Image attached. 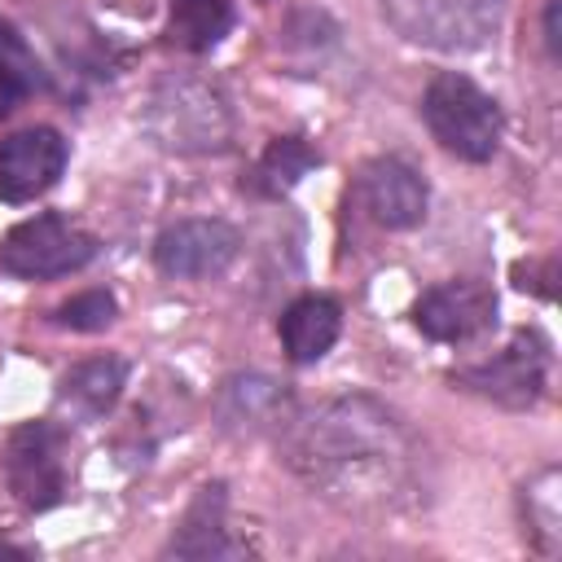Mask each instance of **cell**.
<instances>
[{"instance_id": "obj_19", "label": "cell", "mask_w": 562, "mask_h": 562, "mask_svg": "<svg viewBox=\"0 0 562 562\" xmlns=\"http://www.w3.org/2000/svg\"><path fill=\"white\" fill-rule=\"evenodd\" d=\"M522 518L531 527V536H540L536 544L544 553L558 549V470H540V479L531 487H522Z\"/></svg>"}, {"instance_id": "obj_8", "label": "cell", "mask_w": 562, "mask_h": 562, "mask_svg": "<svg viewBox=\"0 0 562 562\" xmlns=\"http://www.w3.org/2000/svg\"><path fill=\"white\" fill-rule=\"evenodd\" d=\"M241 250V233L228 220H176L154 237V268L176 281L220 277Z\"/></svg>"}, {"instance_id": "obj_4", "label": "cell", "mask_w": 562, "mask_h": 562, "mask_svg": "<svg viewBox=\"0 0 562 562\" xmlns=\"http://www.w3.org/2000/svg\"><path fill=\"white\" fill-rule=\"evenodd\" d=\"M4 483L26 514H44L66 501L70 483V430L53 417H31L9 430L0 452Z\"/></svg>"}, {"instance_id": "obj_9", "label": "cell", "mask_w": 562, "mask_h": 562, "mask_svg": "<svg viewBox=\"0 0 562 562\" xmlns=\"http://www.w3.org/2000/svg\"><path fill=\"white\" fill-rule=\"evenodd\" d=\"M413 325L430 342H452V347L474 342L479 334H487L496 325V294L479 277L439 281V285L422 290V299L413 303Z\"/></svg>"}, {"instance_id": "obj_23", "label": "cell", "mask_w": 562, "mask_h": 562, "mask_svg": "<svg viewBox=\"0 0 562 562\" xmlns=\"http://www.w3.org/2000/svg\"><path fill=\"white\" fill-rule=\"evenodd\" d=\"M0 553H4V558H31L22 544H9V540H0Z\"/></svg>"}, {"instance_id": "obj_7", "label": "cell", "mask_w": 562, "mask_h": 562, "mask_svg": "<svg viewBox=\"0 0 562 562\" xmlns=\"http://www.w3.org/2000/svg\"><path fill=\"white\" fill-rule=\"evenodd\" d=\"M549 364H553L549 338L540 329H514V338L496 356L465 364V369H452L448 382L479 395V400H492L501 408H531L544 395Z\"/></svg>"}, {"instance_id": "obj_21", "label": "cell", "mask_w": 562, "mask_h": 562, "mask_svg": "<svg viewBox=\"0 0 562 562\" xmlns=\"http://www.w3.org/2000/svg\"><path fill=\"white\" fill-rule=\"evenodd\" d=\"M514 277H518V285H522V290H536L540 299H553V285H549V281H553V259H544V263H540V272H536L531 263H518V268H514Z\"/></svg>"}, {"instance_id": "obj_16", "label": "cell", "mask_w": 562, "mask_h": 562, "mask_svg": "<svg viewBox=\"0 0 562 562\" xmlns=\"http://www.w3.org/2000/svg\"><path fill=\"white\" fill-rule=\"evenodd\" d=\"M321 167V149L307 140V136H299V132H290V136H277L263 154H259V162H255V171L246 176V184H250V193H259V198H281V193H290L307 171H316Z\"/></svg>"}, {"instance_id": "obj_15", "label": "cell", "mask_w": 562, "mask_h": 562, "mask_svg": "<svg viewBox=\"0 0 562 562\" xmlns=\"http://www.w3.org/2000/svg\"><path fill=\"white\" fill-rule=\"evenodd\" d=\"M123 386H127V364L119 356H92V360H79L70 373H61L57 400L61 408H70V417L101 422L119 404Z\"/></svg>"}, {"instance_id": "obj_20", "label": "cell", "mask_w": 562, "mask_h": 562, "mask_svg": "<svg viewBox=\"0 0 562 562\" xmlns=\"http://www.w3.org/2000/svg\"><path fill=\"white\" fill-rule=\"evenodd\" d=\"M114 316H119V303H114L110 290H83V294H75V299H66V303L53 307V325L75 329V334H97Z\"/></svg>"}, {"instance_id": "obj_5", "label": "cell", "mask_w": 562, "mask_h": 562, "mask_svg": "<svg viewBox=\"0 0 562 562\" xmlns=\"http://www.w3.org/2000/svg\"><path fill=\"white\" fill-rule=\"evenodd\" d=\"M97 233L61 211H40L0 237V268L22 281H53L97 259Z\"/></svg>"}, {"instance_id": "obj_10", "label": "cell", "mask_w": 562, "mask_h": 562, "mask_svg": "<svg viewBox=\"0 0 562 562\" xmlns=\"http://www.w3.org/2000/svg\"><path fill=\"white\" fill-rule=\"evenodd\" d=\"M70 145L57 127H18L0 140V202L22 206L48 193L66 171Z\"/></svg>"}, {"instance_id": "obj_11", "label": "cell", "mask_w": 562, "mask_h": 562, "mask_svg": "<svg viewBox=\"0 0 562 562\" xmlns=\"http://www.w3.org/2000/svg\"><path fill=\"white\" fill-rule=\"evenodd\" d=\"M356 198H360V206L369 211L373 224H382L391 233H404V228H417L426 220L430 189H426L417 167H408L395 154H382V158H369L360 167Z\"/></svg>"}, {"instance_id": "obj_22", "label": "cell", "mask_w": 562, "mask_h": 562, "mask_svg": "<svg viewBox=\"0 0 562 562\" xmlns=\"http://www.w3.org/2000/svg\"><path fill=\"white\" fill-rule=\"evenodd\" d=\"M558 13H562V0H549L544 4V48L553 61H562V31H558Z\"/></svg>"}, {"instance_id": "obj_1", "label": "cell", "mask_w": 562, "mask_h": 562, "mask_svg": "<svg viewBox=\"0 0 562 562\" xmlns=\"http://www.w3.org/2000/svg\"><path fill=\"white\" fill-rule=\"evenodd\" d=\"M285 465L347 509H400L422 487V443L369 395H342L281 426Z\"/></svg>"}, {"instance_id": "obj_3", "label": "cell", "mask_w": 562, "mask_h": 562, "mask_svg": "<svg viewBox=\"0 0 562 562\" xmlns=\"http://www.w3.org/2000/svg\"><path fill=\"white\" fill-rule=\"evenodd\" d=\"M145 127L154 132V140L162 149L215 154L233 136V114H228V101L215 83H206L198 75H167L149 92Z\"/></svg>"}, {"instance_id": "obj_14", "label": "cell", "mask_w": 562, "mask_h": 562, "mask_svg": "<svg viewBox=\"0 0 562 562\" xmlns=\"http://www.w3.org/2000/svg\"><path fill=\"white\" fill-rule=\"evenodd\" d=\"M281 347L294 364H316L342 334V307L329 294H299L277 321Z\"/></svg>"}, {"instance_id": "obj_6", "label": "cell", "mask_w": 562, "mask_h": 562, "mask_svg": "<svg viewBox=\"0 0 562 562\" xmlns=\"http://www.w3.org/2000/svg\"><path fill=\"white\" fill-rule=\"evenodd\" d=\"M505 0H382V18L408 44L435 53H474L501 31Z\"/></svg>"}, {"instance_id": "obj_12", "label": "cell", "mask_w": 562, "mask_h": 562, "mask_svg": "<svg viewBox=\"0 0 562 562\" xmlns=\"http://www.w3.org/2000/svg\"><path fill=\"white\" fill-rule=\"evenodd\" d=\"M290 417H294V400L268 373H233L215 391V422H220V430H228L237 439H255V435H272V430L281 435V426Z\"/></svg>"}, {"instance_id": "obj_2", "label": "cell", "mask_w": 562, "mask_h": 562, "mask_svg": "<svg viewBox=\"0 0 562 562\" xmlns=\"http://www.w3.org/2000/svg\"><path fill=\"white\" fill-rule=\"evenodd\" d=\"M422 119L430 136L461 162H487L501 149L505 114L492 92H483L461 70H439L422 92Z\"/></svg>"}, {"instance_id": "obj_18", "label": "cell", "mask_w": 562, "mask_h": 562, "mask_svg": "<svg viewBox=\"0 0 562 562\" xmlns=\"http://www.w3.org/2000/svg\"><path fill=\"white\" fill-rule=\"evenodd\" d=\"M44 88H48V75L40 66L35 48L9 18H0V119L13 114L22 101H31Z\"/></svg>"}, {"instance_id": "obj_17", "label": "cell", "mask_w": 562, "mask_h": 562, "mask_svg": "<svg viewBox=\"0 0 562 562\" xmlns=\"http://www.w3.org/2000/svg\"><path fill=\"white\" fill-rule=\"evenodd\" d=\"M233 22H237L233 0H171L167 44L180 53H211L233 31Z\"/></svg>"}, {"instance_id": "obj_13", "label": "cell", "mask_w": 562, "mask_h": 562, "mask_svg": "<svg viewBox=\"0 0 562 562\" xmlns=\"http://www.w3.org/2000/svg\"><path fill=\"white\" fill-rule=\"evenodd\" d=\"M162 553L167 558H233V553H241V544L228 536V487L224 483H202L193 492V501L184 505Z\"/></svg>"}]
</instances>
